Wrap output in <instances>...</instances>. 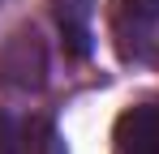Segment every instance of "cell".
I'll return each mask as SVG.
<instances>
[{
    "instance_id": "1",
    "label": "cell",
    "mask_w": 159,
    "mask_h": 154,
    "mask_svg": "<svg viewBox=\"0 0 159 154\" xmlns=\"http://www.w3.org/2000/svg\"><path fill=\"white\" fill-rule=\"evenodd\" d=\"M107 26L120 60H146L159 43V0H112Z\"/></svg>"
},
{
    "instance_id": "2",
    "label": "cell",
    "mask_w": 159,
    "mask_h": 154,
    "mask_svg": "<svg viewBox=\"0 0 159 154\" xmlns=\"http://www.w3.org/2000/svg\"><path fill=\"white\" fill-rule=\"evenodd\" d=\"M43 73H48V64H43V47H39V39H34L30 30L13 34V39L0 47V86L34 90V86H43Z\"/></svg>"
},
{
    "instance_id": "3",
    "label": "cell",
    "mask_w": 159,
    "mask_h": 154,
    "mask_svg": "<svg viewBox=\"0 0 159 154\" xmlns=\"http://www.w3.org/2000/svg\"><path fill=\"white\" fill-rule=\"evenodd\" d=\"M52 17H56V30L65 39V51L73 60H86L90 47H95V0H52Z\"/></svg>"
},
{
    "instance_id": "4",
    "label": "cell",
    "mask_w": 159,
    "mask_h": 154,
    "mask_svg": "<svg viewBox=\"0 0 159 154\" xmlns=\"http://www.w3.org/2000/svg\"><path fill=\"white\" fill-rule=\"evenodd\" d=\"M116 154H159V103L129 107L116 120Z\"/></svg>"
},
{
    "instance_id": "5",
    "label": "cell",
    "mask_w": 159,
    "mask_h": 154,
    "mask_svg": "<svg viewBox=\"0 0 159 154\" xmlns=\"http://www.w3.org/2000/svg\"><path fill=\"white\" fill-rule=\"evenodd\" d=\"M13 154H65V141L48 116H30L26 124L17 128V146Z\"/></svg>"
},
{
    "instance_id": "6",
    "label": "cell",
    "mask_w": 159,
    "mask_h": 154,
    "mask_svg": "<svg viewBox=\"0 0 159 154\" xmlns=\"http://www.w3.org/2000/svg\"><path fill=\"white\" fill-rule=\"evenodd\" d=\"M13 146H17V128H13V120L0 111V154H13Z\"/></svg>"
}]
</instances>
